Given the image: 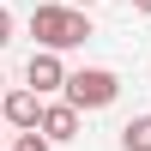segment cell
Here are the masks:
<instances>
[{
	"label": "cell",
	"instance_id": "6da1fadb",
	"mask_svg": "<svg viewBox=\"0 0 151 151\" xmlns=\"http://www.w3.org/2000/svg\"><path fill=\"white\" fill-rule=\"evenodd\" d=\"M30 36H36L42 55H67V48L91 42V12H73L67 0L60 6H36L30 12Z\"/></svg>",
	"mask_w": 151,
	"mask_h": 151
},
{
	"label": "cell",
	"instance_id": "7a4b0ae2",
	"mask_svg": "<svg viewBox=\"0 0 151 151\" xmlns=\"http://www.w3.org/2000/svg\"><path fill=\"white\" fill-rule=\"evenodd\" d=\"M115 97H121V79L109 67H79V73H67V97L60 103L85 115V109H109Z\"/></svg>",
	"mask_w": 151,
	"mask_h": 151
},
{
	"label": "cell",
	"instance_id": "3957f363",
	"mask_svg": "<svg viewBox=\"0 0 151 151\" xmlns=\"http://www.w3.org/2000/svg\"><path fill=\"white\" fill-rule=\"evenodd\" d=\"M24 91H30V97H55V91H67V60L36 48V55L24 60Z\"/></svg>",
	"mask_w": 151,
	"mask_h": 151
},
{
	"label": "cell",
	"instance_id": "277c9868",
	"mask_svg": "<svg viewBox=\"0 0 151 151\" xmlns=\"http://www.w3.org/2000/svg\"><path fill=\"white\" fill-rule=\"evenodd\" d=\"M0 115H6L12 133H36V121H42V97H30L24 85H12V91L0 97Z\"/></svg>",
	"mask_w": 151,
	"mask_h": 151
},
{
	"label": "cell",
	"instance_id": "5b68a950",
	"mask_svg": "<svg viewBox=\"0 0 151 151\" xmlns=\"http://www.w3.org/2000/svg\"><path fill=\"white\" fill-rule=\"evenodd\" d=\"M36 133H42L48 145L79 139V109H67V103H42V121H36Z\"/></svg>",
	"mask_w": 151,
	"mask_h": 151
},
{
	"label": "cell",
	"instance_id": "8992f818",
	"mask_svg": "<svg viewBox=\"0 0 151 151\" xmlns=\"http://www.w3.org/2000/svg\"><path fill=\"white\" fill-rule=\"evenodd\" d=\"M121 151H151V115H133L121 127Z\"/></svg>",
	"mask_w": 151,
	"mask_h": 151
},
{
	"label": "cell",
	"instance_id": "52a82bcc",
	"mask_svg": "<svg viewBox=\"0 0 151 151\" xmlns=\"http://www.w3.org/2000/svg\"><path fill=\"white\" fill-rule=\"evenodd\" d=\"M12 151H55V145H48L42 133H18V139H12Z\"/></svg>",
	"mask_w": 151,
	"mask_h": 151
},
{
	"label": "cell",
	"instance_id": "ba28073f",
	"mask_svg": "<svg viewBox=\"0 0 151 151\" xmlns=\"http://www.w3.org/2000/svg\"><path fill=\"white\" fill-rule=\"evenodd\" d=\"M6 42H12V12L0 6V48H6Z\"/></svg>",
	"mask_w": 151,
	"mask_h": 151
},
{
	"label": "cell",
	"instance_id": "9c48e42d",
	"mask_svg": "<svg viewBox=\"0 0 151 151\" xmlns=\"http://www.w3.org/2000/svg\"><path fill=\"white\" fill-rule=\"evenodd\" d=\"M67 6H73V12H85V6H97V0H67Z\"/></svg>",
	"mask_w": 151,
	"mask_h": 151
},
{
	"label": "cell",
	"instance_id": "30bf717a",
	"mask_svg": "<svg viewBox=\"0 0 151 151\" xmlns=\"http://www.w3.org/2000/svg\"><path fill=\"white\" fill-rule=\"evenodd\" d=\"M133 12H151V0H133Z\"/></svg>",
	"mask_w": 151,
	"mask_h": 151
},
{
	"label": "cell",
	"instance_id": "8fae6325",
	"mask_svg": "<svg viewBox=\"0 0 151 151\" xmlns=\"http://www.w3.org/2000/svg\"><path fill=\"white\" fill-rule=\"evenodd\" d=\"M6 91H12V85H6V79H0V97H6Z\"/></svg>",
	"mask_w": 151,
	"mask_h": 151
}]
</instances>
